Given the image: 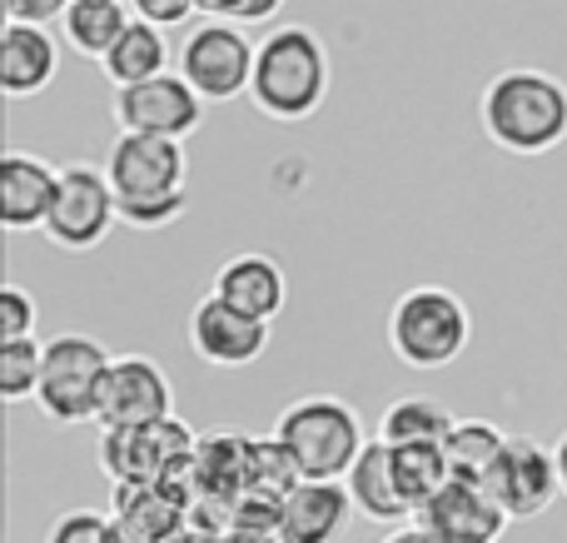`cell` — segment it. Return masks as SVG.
<instances>
[{"label": "cell", "mask_w": 567, "mask_h": 543, "mask_svg": "<svg viewBox=\"0 0 567 543\" xmlns=\"http://www.w3.org/2000/svg\"><path fill=\"white\" fill-rule=\"evenodd\" d=\"M478 125L498 150L518 160H538L567 140V85L548 70L513 65L483 85Z\"/></svg>", "instance_id": "6da1fadb"}, {"label": "cell", "mask_w": 567, "mask_h": 543, "mask_svg": "<svg viewBox=\"0 0 567 543\" xmlns=\"http://www.w3.org/2000/svg\"><path fill=\"white\" fill-rule=\"evenodd\" d=\"M329 85L333 65L319 30L279 25L259 40L255 80H249V100H255L259 115L279 120V125H303L329 100Z\"/></svg>", "instance_id": "7a4b0ae2"}, {"label": "cell", "mask_w": 567, "mask_h": 543, "mask_svg": "<svg viewBox=\"0 0 567 543\" xmlns=\"http://www.w3.org/2000/svg\"><path fill=\"white\" fill-rule=\"evenodd\" d=\"M473 339V315L449 285H413L389 309V349L403 369H449Z\"/></svg>", "instance_id": "3957f363"}, {"label": "cell", "mask_w": 567, "mask_h": 543, "mask_svg": "<svg viewBox=\"0 0 567 543\" xmlns=\"http://www.w3.org/2000/svg\"><path fill=\"white\" fill-rule=\"evenodd\" d=\"M275 434L299 459L303 479H343L353 469V459L363 454V444H369L359 414L333 395H303L293 404H284Z\"/></svg>", "instance_id": "277c9868"}, {"label": "cell", "mask_w": 567, "mask_h": 543, "mask_svg": "<svg viewBox=\"0 0 567 543\" xmlns=\"http://www.w3.org/2000/svg\"><path fill=\"white\" fill-rule=\"evenodd\" d=\"M110 349L95 335H65L45 339V369H40V414L50 424H90L100 419V395H105V375H110Z\"/></svg>", "instance_id": "5b68a950"}, {"label": "cell", "mask_w": 567, "mask_h": 543, "mask_svg": "<svg viewBox=\"0 0 567 543\" xmlns=\"http://www.w3.org/2000/svg\"><path fill=\"white\" fill-rule=\"evenodd\" d=\"M120 225V195L115 180H110L105 165H60V185H55V205H50L45 219V239L70 255H85V249H100L105 235Z\"/></svg>", "instance_id": "8992f818"}, {"label": "cell", "mask_w": 567, "mask_h": 543, "mask_svg": "<svg viewBox=\"0 0 567 543\" xmlns=\"http://www.w3.org/2000/svg\"><path fill=\"white\" fill-rule=\"evenodd\" d=\"M255 55H259V45L245 35V25H235V20H205V25L189 30L185 45H179V75H185L209 105H225V100L249 95Z\"/></svg>", "instance_id": "52a82bcc"}, {"label": "cell", "mask_w": 567, "mask_h": 543, "mask_svg": "<svg viewBox=\"0 0 567 543\" xmlns=\"http://www.w3.org/2000/svg\"><path fill=\"white\" fill-rule=\"evenodd\" d=\"M483 489L498 499L513 524H528V519L548 514L553 499L563 494L558 454L548 444H538L533 434H508V444H503L493 474L483 479Z\"/></svg>", "instance_id": "ba28073f"}, {"label": "cell", "mask_w": 567, "mask_h": 543, "mask_svg": "<svg viewBox=\"0 0 567 543\" xmlns=\"http://www.w3.org/2000/svg\"><path fill=\"white\" fill-rule=\"evenodd\" d=\"M209 100L189 85L179 70H165L155 80L140 85H120L115 90V125L135 130V135H169V140H189L205 120Z\"/></svg>", "instance_id": "9c48e42d"}, {"label": "cell", "mask_w": 567, "mask_h": 543, "mask_svg": "<svg viewBox=\"0 0 567 543\" xmlns=\"http://www.w3.org/2000/svg\"><path fill=\"white\" fill-rule=\"evenodd\" d=\"M105 170L115 180L120 199H165V195H185V140L169 135H135V130H120L115 145L105 155Z\"/></svg>", "instance_id": "30bf717a"}, {"label": "cell", "mask_w": 567, "mask_h": 543, "mask_svg": "<svg viewBox=\"0 0 567 543\" xmlns=\"http://www.w3.org/2000/svg\"><path fill=\"white\" fill-rule=\"evenodd\" d=\"M189 454H195V439L175 414L145 429H105L100 439V464L115 484H159Z\"/></svg>", "instance_id": "8fae6325"}, {"label": "cell", "mask_w": 567, "mask_h": 543, "mask_svg": "<svg viewBox=\"0 0 567 543\" xmlns=\"http://www.w3.org/2000/svg\"><path fill=\"white\" fill-rule=\"evenodd\" d=\"M189 349L199 365L209 369H249L265 359L269 349V319H255L245 309H235L229 299H219L209 289L195 309H189Z\"/></svg>", "instance_id": "7c38bea8"}, {"label": "cell", "mask_w": 567, "mask_h": 543, "mask_svg": "<svg viewBox=\"0 0 567 543\" xmlns=\"http://www.w3.org/2000/svg\"><path fill=\"white\" fill-rule=\"evenodd\" d=\"M175 414V389H169L165 369L145 355H120L110 359L105 395H100V429H145Z\"/></svg>", "instance_id": "4fadbf2b"}, {"label": "cell", "mask_w": 567, "mask_h": 543, "mask_svg": "<svg viewBox=\"0 0 567 543\" xmlns=\"http://www.w3.org/2000/svg\"><path fill=\"white\" fill-rule=\"evenodd\" d=\"M413 519L443 543H498L503 529L513 524L498 499L473 479H449Z\"/></svg>", "instance_id": "5bb4252c"}, {"label": "cell", "mask_w": 567, "mask_h": 543, "mask_svg": "<svg viewBox=\"0 0 567 543\" xmlns=\"http://www.w3.org/2000/svg\"><path fill=\"white\" fill-rule=\"evenodd\" d=\"M60 170L50 160L30 155V150H6L0 155V225L10 235H30L45 229L50 205H55Z\"/></svg>", "instance_id": "9a60e30c"}, {"label": "cell", "mask_w": 567, "mask_h": 543, "mask_svg": "<svg viewBox=\"0 0 567 543\" xmlns=\"http://www.w3.org/2000/svg\"><path fill=\"white\" fill-rule=\"evenodd\" d=\"M60 75V40L35 20H6L0 30V85L10 100H30Z\"/></svg>", "instance_id": "2e32d148"}, {"label": "cell", "mask_w": 567, "mask_h": 543, "mask_svg": "<svg viewBox=\"0 0 567 543\" xmlns=\"http://www.w3.org/2000/svg\"><path fill=\"white\" fill-rule=\"evenodd\" d=\"M353 514V494L343 479H299L284 494V534L289 543H333Z\"/></svg>", "instance_id": "e0dca14e"}, {"label": "cell", "mask_w": 567, "mask_h": 543, "mask_svg": "<svg viewBox=\"0 0 567 543\" xmlns=\"http://www.w3.org/2000/svg\"><path fill=\"white\" fill-rule=\"evenodd\" d=\"M215 295L255 319H279L284 305H289V279H284L279 259H269L265 249H245V255L219 265Z\"/></svg>", "instance_id": "ac0fdd59"}, {"label": "cell", "mask_w": 567, "mask_h": 543, "mask_svg": "<svg viewBox=\"0 0 567 543\" xmlns=\"http://www.w3.org/2000/svg\"><path fill=\"white\" fill-rule=\"evenodd\" d=\"M343 484H349V494H353V509H359L363 519H373V524L399 529L403 519L413 514L409 499L399 494V479H393L389 439H369V444H363V454L353 459V469L343 474Z\"/></svg>", "instance_id": "d6986e66"}, {"label": "cell", "mask_w": 567, "mask_h": 543, "mask_svg": "<svg viewBox=\"0 0 567 543\" xmlns=\"http://www.w3.org/2000/svg\"><path fill=\"white\" fill-rule=\"evenodd\" d=\"M100 70H105L110 85H140V80H155L169 70V40H165V25H155V20H130L125 35L110 45V55L100 60Z\"/></svg>", "instance_id": "ffe728a7"}, {"label": "cell", "mask_w": 567, "mask_h": 543, "mask_svg": "<svg viewBox=\"0 0 567 543\" xmlns=\"http://www.w3.org/2000/svg\"><path fill=\"white\" fill-rule=\"evenodd\" d=\"M135 20L130 0H70L65 16H60V35L70 50H80L85 60H105L110 45L125 35V25Z\"/></svg>", "instance_id": "44dd1931"}, {"label": "cell", "mask_w": 567, "mask_h": 543, "mask_svg": "<svg viewBox=\"0 0 567 543\" xmlns=\"http://www.w3.org/2000/svg\"><path fill=\"white\" fill-rule=\"evenodd\" d=\"M503 444H508V434H503L493 419H453L449 439H443V454H449L453 479L483 484V479L493 474V464H498Z\"/></svg>", "instance_id": "7402d4cb"}, {"label": "cell", "mask_w": 567, "mask_h": 543, "mask_svg": "<svg viewBox=\"0 0 567 543\" xmlns=\"http://www.w3.org/2000/svg\"><path fill=\"white\" fill-rule=\"evenodd\" d=\"M449 429H453V409L429 395L393 399L379 419V439H389V444H443Z\"/></svg>", "instance_id": "603a6c76"}, {"label": "cell", "mask_w": 567, "mask_h": 543, "mask_svg": "<svg viewBox=\"0 0 567 543\" xmlns=\"http://www.w3.org/2000/svg\"><path fill=\"white\" fill-rule=\"evenodd\" d=\"M389 449H393V479H399V494L409 499V509L419 514V509L453 479L449 454H443V444H389Z\"/></svg>", "instance_id": "cb8c5ba5"}, {"label": "cell", "mask_w": 567, "mask_h": 543, "mask_svg": "<svg viewBox=\"0 0 567 543\" xmlns=\"http://www.w3.org/2000/svg\"><path fill=\"white\" fill-rule=\"evenodd\" d=\"M40 369H45V345L35 335L0 339V399L10 409L40 395Z\"/></svg>", "instance_id": "d4e9b609"}, {"label": "cell", "mask_w": 567, "mask_h": 543, "mask_svg": "<svg viewBox=\"0 0 567 543\" xmlns=\"http://www.w3.org/2000/svg\"><path fill=\"white\" fill-rule=\"evenodd\" d=\"M45 543H120V524L100 509H65L50 519Z\"/></svg>", "instance_id": "484cf974"}, {"label": "cell", "mask_w": 567, "mask_h": 543, "mask_svg": "<svg viewBox=\"0 0 567 543\" xmlns=\"http://www.w3.org/2000/svg\"><path fill=\"white\" fill-rule=\"evenodd\" d=\"M189 205V189L185 195H165V199H120V225L130 229H159V225H175Z\"/></svg>", "instance_id": "4316f807"}, {"label": "cell", "mask_w": 567, "mask_h": 543, "mask_svg": "<svg viewBox=\"0 0 567 543\" xmlns=\"http://www.w3.org/2000/svg\"><path fill=\"white\" fill-rule=\"evenodd\" d=\"M40 325V305L25 285H0V339H20L35 335Z\"/></svg>", "instance_id": "83f0119b"}, {"label": "cell", "mask_w": 567, "mask_h": 543, "mask_svg": "<svg viewBox=\"0 0 567 543\" xmlns=\"http://www.w3.org/2000/svg\"><path fill=\"white\" fill-rule=\"evenodd\" d=\"M284 0H199L205 16H219V20H235V25H265V20L279 16Z\"/></svg>", "instance_id": "f1b7e54d"}, {"label": "cell", "mask_w": 567, "mask_h": 543, "mask_svg": "<svg viewBox=\"0 0 567 543\" xmlns=\"http://www.w3.org/2000/svg\"><path fill=\"white\" fill-rule=\"evenodd\" d=\"M130 10H135L140 20H155V25H185L189 16L199 10V0H130Z\"/></svg>", "instance_id": "f546056e"}, {"label": "cell", "mask_w": 567, "mask_h": 543, "mask_svg": "<svg viewBox=\"0 0 567 543\" xmlns=\"http://www.w3.org/2000/svg\"><path fill=\"white\" fill-rule=\"evenodd\" d=\"M70 0H6V20H35V25H50V20L65 16Z\"/></svg>", "instance_id": "4dcf8cb0"}, {"label": "cell", "mask_w": 567, "mask_h": 543, "mask_svg": "<svg viewBox=\"0 0 567 543\" xmlns=\"http://www.w3.org/2000/svg\"><path fill=\"white\" fill-rule=\"evenodd\" d=\"M383 543H443V539H433V534H429V529H423V524H419V519H413V524L393 529V534H389V539H383Z\"/></svg>", "instance_id": "1f68e13d"}, {"label": "cell", "mask_w": 567, "mask_h": 543, "mask_svg": "<svg viewBox=\"0 0 567 543\" xmlns=\"http://www.w3.org/2000/svg\"><path fill=\"white\" fill-rule=\"evenodd\" d=\"M553 454H558V479H563V499H567V434L553 444Z\"/></svg>", "instance_id": "d6a6232c"}]
</instances>
